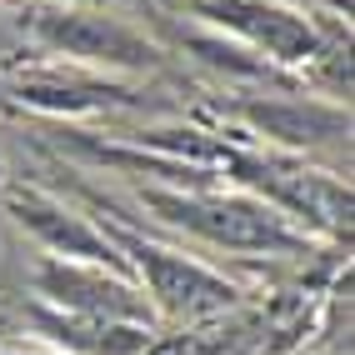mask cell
<instances>
[{
  "label": "cell",
  "instance_id": "obj_1",
  "mask_svg": "<svg viewBox=\"0 0 355 355\" xmlns=\"http://www.w3.org/2000/svg\"><path fill=\"white\" fill-rule=\"evenodd\" d=\"M140 205L160 225L185 230L205 245H220L235 255H300L311 235H300L275 205L255 200L245 191H220V185H146Z\"/></svg>",
  "mask_w": 355,
  "mask_h": 355
},
{
  "label": "cell",
  "instance_id": "obj_2",
  "mask_svg": "<svg viewBox=\"0 0 355 355\" xmlns=\"http://www.w3.org/2000/svg\"><path fill=\"white\" fill-rule=\"evenodd\" d=\"M220 171L235 180V191H245L255 200L275 205L300 235H325V241H350V185L325 175V171H311L280 150H250L241 140L225 146V160Z\"/></svg>",
  "mask_w": 355,
  "mask_h": 355
},
{
  "label": "cell",
  "instance_id": "obj_3",
  "mask_svg": "<svg viewBox=\"0 0 355 355\" xmlns=\"http://www.w3.org/2000/svg\"><path fill=\"white\" fill-rule=\"evenodd\" d=\"M101 225L115 241V250L125 255L135 286L146 291L155 315L175 320V325H196V320H210V315H225L235 305V295H241L220 270L200 266L196 255L155 245V241H146V235H135L130 225H121V220H101Z\"/></svg>",
  "mask_w": 355,
  "mask_h": 355
},
{
  "label": "cell",
  "instance_id": "obj_4",
  "mask_svg": "<svg viewBox=\"0 0 355 355\" xmlns=\"http://www.w3.org/2000/svg\"><path fill=\"white\" fill-rule=\"evenodd\" d=\"M31 31L51 55H65L70 65H85V70H110L115 76V70L155 65V45L146 35L90 6H40L31 15Z\"/></svg>",
  "mask_w": 355,
  "mask_h": 355
},
{
  "label": "cell",
  "instance_id": "obj_5",
  "mask_svg": "<svg viewBox=\"0 0 355 355\" xmlns=\"http://www.w3.org/2000/svg\"><path fill=\"white\" fill-rule=\"evenodd\" d=\"M0 205H6V216L26 230L45 255H55V260H85V266H105V270L130 275L125 255L115 250V241L105 235V225H96L90 216H80V210L65 205L60 196L40 191V185L6 180V185H0Z\"/></svg>",
  "mask_w": 355,
  "mask_h": 355
},
{
  "label": "cell",
  "instance_id": "obj_6",
  "mask_svg": "<svg viewBox=\"0 0 355 355\" xmlns=\"http://www.w3.org/2000/svg\"><path fill=\"white\" fill-rule=\"evenodd\" d=\"M31 286H35V305H51V311L96 315V320H125V325H150L155 330V311H150L146 291L121 270L40 255L35 270H31Z\"/></svg>",
  "mask_w": 355,
  "mask_h": 355
},
{
  "label": "cell",
  "instance_id": "obj_7",
  "mask_svg": "<svg viewBox=\"0 0 355 355\" xmlns=\"http://www.w3.org/2000/svg\"><path fill=\"white\" fill-rule=\"evenodd\" d=\"M196 15H205L216 31L245 40L250 51H260V60L286 70L315 65L325 55L315 20L295 6H280V0H196Z\"/></svg>",
  "mask_w": 355,
  "mask_h": 355
},
{
  "label": "cell",
  "instance_id": "obj_8",
  "mask_svg": "<svg viewBox=\"0 0 355 355\" xmlns=\"http://www.w3.org/2000/svg\"><path fill=\"white\" fill-rule=\"evenodd\" d=\"M241 121L266 135L270 146H320V140H336L350 130V115L345 105H330V101H300V96H266V101H241Z\"/></svg>",
  "mask_w": 355,
  "mask_h": 355
},
{
  "label": "cell",
  "instance_id": "obj_9",
  "mask_svg": "<svg viewBox=\"0 0 355 355\" xmlns=\"http://www.w3.org/2000/svg\"><path fill=\"white\" fill-rule=\"evenodd\" d=\"M35 336L45 345H55L60 355H150L155 345L150 325L65 315V311H51V305H35Z\"/></svg>",
  "mask_w": 355,
  "mask_h": 355
},
{
  "label": "cell",
  "instance_id": "obj_10",
  "mask_svg": "<svg viewBox=\"0 0 355 355\" xmlns=\"http://www.w3.org/2000/svg\"><path fill=\"white\" fill-rule=\"evenodd\" d=\"M15 96L26 105L55 110V115H76V110H101V105H130V90L115 80H96V76H65L60 65L51 70H31L15 80Z\"/></svg>",
  "mask_w": 355,
  "mask_h": 355
},
{
  "label": "cell",
  "instance_id": "obj_11",
  "mask_svg": "<svg viewBox=\"0 0 355 355\" xmlns=\"http://www.w3.org/2000/svg\"><path fill=\"white\" fill-rule=\"evenodd\" d=\"M0 355H60V350H0Z\"/></svg>",
  "mask_w": 355,
  "mask_h": 355
},
{
  "label": "cell",
  "instance_id": "obj_12",
  "mask_svg": "<svg viewBox=\"0 0 355 355\" xmlns=\"http://www.w3.org/2000/svg\"><path fill=\"white\" fill-rule=\"evenodd\" d=\"M6 180H10V175H6V160H0V185H6Z\"/></svg>",
  "mask_w": 355,
  "mask_h": 355
}]
</instances>
